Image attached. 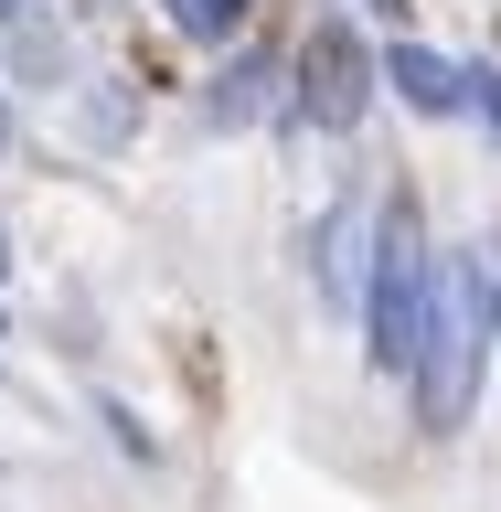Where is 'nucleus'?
I'll return each instance as SVG.
<instances>
[{"label":"nucleus","instance_id":"423d86ee","mask_svg":"<svg viewBox=\"0 0 501 512\" xmlns=\"http://www.w3.org/2000/svg\"><path fill=\"white\" fill-rule=\"evenodd\" d=\"M288 32L299 22H267V32H246L235 54L192 64V86H182V128L192 139H267V128H278V107H288Z\"/></svg>","mask_w":501,"mask_h":512},{"label":"nucleus","instance_id":"f257e3e1","mask_svg":"<svg viewBox=\"0 0 501 512\" xmlns=\"http://www.w3.org/2000/svg\"><path fill=\"white\" fill-rule=\"evenodd\" d=\"M491 363H501V267H491V235H448V246H438V299H427V342H416L406 384H395L416 448H459L480 427Z\"/></svg>","mask_w":501,"mask_h":512},{"label":"nucleus","instance_id":"f8f14e48","mask_svg":"<svg viewBox=\"0 0 501 512\" xmlns=\"http://www.w3.org/2000/svg\"><path fill=\"white\" fill-rule=\"evenodd\" d=\"M470 139L501 160V54H470Z\"/></svg>","mask_w":501,"mask_h":512},{"label":"nucleus","instance_id":"f3484780","mask_svg":"<svg viewBox=\"0 0 501 512\" xmlns=\"http://www.w3.org/2000/svg\"><path fill=\"white\" fill-rule=\"evenodd\" d=\"M491 267H501V224H491Z\"/></svg>","mask_w":501,"mask_h":512},{"label":"nucleus","instance_id":"9d476101","mask_svg":"<svg viewBox=\"0 0 501 512\" xmlns=\"http://www.w3.org/2000/svg\"><path fill=\"white\" fill-rule=\"evenodd\" d=\"M86 427H96V448H107L118 470H139V480H160V470H171V438H160V416L139 406L128 384L86 374Z\"/></svg>","mask_w":501,"mask_h":512},{"label":"nucleus","instance_id":"6e6552de","mask_svg":"<svg viewBox=\"0 0 501 512\" xmlns=\"http://www.w3.org/2000/svg\"><path fill=\"white\" fill-rule=\"evenodd\" d=\"M384 107L416 128H470V54L427 32H384Z\"/></svg>","mask_w":501,"mask_h":512},{"label":"nucleus","instance_id":"dca6fc26","mask_svg":"<svg viewBox=\"0 0 501 512\" xmlns=\"http://www.w3.org/2000/svg\"><path fill=\"white\" fill-rule=\"evenodd\" d=\"M0 395H11V352H0Z\"/></svg>","mask_w":501,"mask_h":512},{"label":"nucleus","instance_id":"f03ea898","mask_svg":"<svg viewBox=\"0 0 501 512\" xmlns=\"http://www.w3.org/2000/svg\"><path fill=\"white\" fill-rule=\"evenodd\" d=\"M374 118H384V32L363 22L352 0L299 11V32H288V107H278V128H267V150L299 160L310 139L320 150H352Z\"/></svg>","mask_w":501,"mask_h":512},{"label":"nucleus","instance_id":"9b49d317","mask_svg":"<svg viewBox=\"0 0 501 512\" xmlns=\"http://www.w3.org/2000/svg\"><path fill=\"white\" fill-rule=\"evenodd\" d=\"M22 171H43V182H54V139H43V118H32L22 96L0 86V182H22Z\"/></svg>","mask_w":501,"mask_h":512},{"label":"nucleus","instance_id":"39448f33","mask_svg":"<svg viewBox=\"0 0 501 512\" xmlns=\"http://www.w3.org/2000/svg\"><path fill=\"white\" fill-rule=\"evenodd\" d=\"M150 128H160V96L139 86L118 54H96L86 86L43 118V139H54V182H64V171H128V160L150 150Z\"/></svg>","mask_w":501,"mask_h":512},{"label":"nucleus","instance_id":"4468645a","mask_svg":"<svg viewBox=\"0 0 501 512\" xmlns=\"http://www.w3.org/2000/svg\"><path fill=\"white\" fill-rule=\"evenodd\" d=\"M22 342V299H11V288H0V352Z\"/></svg>","mask_w":501,"mask_h":512},{"label":"nucleus","instance_id":"ddd939ff","mask_svg":"<svg viewBox=\"0 0 501 512\" xmlns=\"http://www.w3.org/2000/svg\"><path fill=\"white\" fill-rule=\"evenodd\" d=\"M22 278H32V224H22V203H11V182H0V288L22 299Z\"/></svg>","mask_w":501,"mask_h":512},{"label":"nucleus","instance_id":"7ed1b4c3","mask_svg":"<svg viewBox=\"0 0 501 512\" xmlns=\"http://www.w3.org/2000/svg\"><path fill=\"white\" fill-rule=\"evenodd\" d=\"M438 214H427V192L395 171L374 192V267H363V320H352V363L374 384H406L416 342H427V299H438Z\"/></svg>","mask_w":501,"mask_h":512},{"label":"nucleus","instance_id":"1a4fd4ad","mask_svg":"<svg viewBox=\"0 0 501 512\" xmlns=\"http://www.w3.org/2000/svg\"><path fill=\"white\" fill-rule=\"evenodd\" d=\"M139 11H150L160 43H182V64H214V54H235L246 32L299 22V0H139Z\"/></svg>","mask_w":501,"mask_h":512},{"label":"nucleus","instance_id":"2eb2a0df","mask_svg":"<svg viewBox=\"0 0 501 512\" xmlns=\"http://www.w3.org/2000/svg\"><path fill=\"white\" fill-rule=\"evenodd\" d=\"M22 11H43V0H0V22H22Z\"/></svg>","mask_w":501,"mask_h":512},{"label":"nucleus","instance_id":"20e7f679","mask_svg":"<svg viewBox=\"0 0 501 512\" xmlns=\"http://www.w3.org/2000/svg\"><path fill=\"white\" fill-rule=\"evenodd\" d=\"M374 192H384V182L342 171V182H331L310 214H299V235H288V267H299V288H310V310L331 320V331H352V320H363V267H374Z\"/></svg>","mask_w":501,"mask_h":512},{"label":"nucleus","instance_id":"0eeeda50","mask_svg":"<svg viewBox=\"0 0 501 512\" xmlns=\"http://www.w3.org/2000/svg\"><path fill=\"white\" fill-rule=\"evenodd\" d=\"M86 64H96V43L75 32V11H64V0L22 11V22H0V86L22 96L32 118H54L64 96L86 86Z\"/></svg>","mask_w":501,"mask_h":512}]
</instances>
